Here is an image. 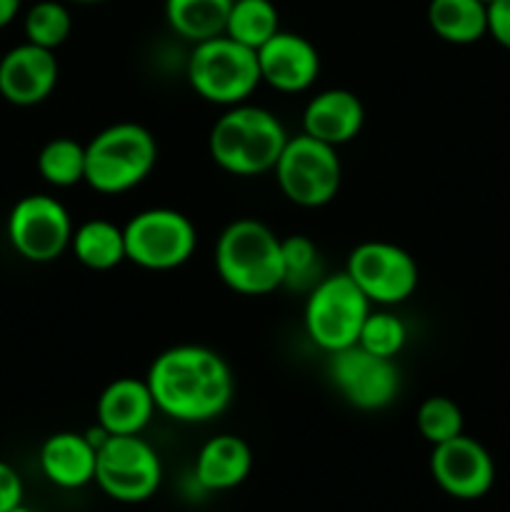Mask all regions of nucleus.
Masks as SVG:
<instances>
[{
  "instance_id": "7ed1b4c3",
  "label": "nucleus",
  "mask_w": 510,
  "mask_h": 512,
  "mask_svg": "<svg viewBox=\"0 0 510 512\" xmlns=\"http://www.w3.org/2000/svg\"><path fill=\"white\" fill-rule=\"evenodd\" d=\"M215 270L233 293L270 295L285 285L283 238L255 218L225 225L215 243Z\"/></svg>"
},
{
  "instance_id": "a211bd4d",
  "label": "nucleus",
  "mask_w": 510,
  "mask_h": 512,
  "mask_svg": "<svg viewBox=\"0 0 510 512\" xmlns=\"http://www.w3.org/2000/svg\"><path fill=\"white\" fill-rule=\"evenodd\" d=\"M40 470L45 478L63 490H80L95 483L98 450L88 443L85 433H55L40 445Z\"/></svg>"
},
{
  "instance_id": "423d86ee",
  "label": "nucleus",
  "mask_w": 510,
  "mask_h": 512,
  "mask_svg": "<svg viewBox=\"0 0 510 512\" xmlns=\"http://www.w3.org/2000/svg\"><path fill=\"white\" fill-rule=\"evenodd\" d=\"M370 310H373L370 300L345 270L325 275L310 288L305 300V333L310 343L333 355L358 343Z\"/></svg>"
},
{
  "instance_id": "ddd939ff",
  "label": "nucleus",
  "mask_w": 510,
  "mask_h": 512,
  "mask_svg": "<svg viewBox=\"0 0 510 512\" xmlns=\"http://www.w3.org/2000/svg\"><path fill=\"white\" fill-rule=\"evenodd\" d=\"M430 475L445 495L455 500H478L495 483V463L483 443L460 433L458 438L433 445Z\"/></svg>"
},
{
  "instance_id": "f8f14e48",
  "label": "nucleus",
  "mask_w": 510,
  "mask_h": 512,
  "mask_svg": "<svg viewBox=\"0 0 510 512\" xmlns=\"http://www.w3.org/2000/svg\"><path fill=\"white\" fill-rule=\"evenodd\" d=\"M328 375L340 398L365 413L388 408L400 393V370L395 358L368 353L358 343L330 355Z\"/></svg>"
},
{
  "instance_id": "5701e85b",
  "label": "nucleus",
  "mask_w": 510,
  "mask_h": 512,
  "mask_svg": "<svg viewBox=\"0 0 510 512\" xmlns=\"http://www.w3.org/2000/svg\"><path fill=\"white\" fill-rule=\"evenodd\" d=\"M280 30V15L270 0H233L225 33L235 43L258 50Z\"/></svg>"
},
{
  "instance_id": "393cba45",
  "label": "nucleus",
  "mask_w": 510,
  "mask_h": 512,
  "mask_svg": "<svg viewBox=\"0 0 510 512\" xmlns=\"http://www.w3.org/2000/svg\"><path fill=\"white\" fill-rule=\"evenodd\" d=\"M25 40L40 48L58 50L73 30V15L63 0H38L30 5L23 20Z\"/></svg>"
},
{
  "instance_id": "473e14b6",
  "label": "nucleus",
  "mask_w": 510,
  "mask_h": 512,
  "mask_svg": "<svg viewBox=\"0 0 510 512\" xmlns=\"http://www.w3.org/2000/svg\"><path fill=\"white\" fill-rule=\"evenodd\" d=\"M10 512H33V510H30V508H25V505H23V503H20V505H18V508H13V510H10Z\"/></svg>"
},
{
  "instance_id": "4be33fe9",
  "label": "nucleus",
  "mask_w": 510,
  "mask_h": 512,
  "mask_svg": "<svg viewBox=\"0 0 510 512\" xmlns=\"http://www.w3.org/2000/svg\"><path fill=\"white\" fill-rule=\"evenodd\" d=\"M233 0H165L170 30L188 43L218 38L225 33Z\"/></svg>"
},
{
  "instance_id": "a878e982",
  "label": "nucleus",
  "mask_w": 510,
  "mask_h": 512,
  "mask_svg": "<svg viewBox=\"0 0 510 512\" xmlns=\"http://www.w3.org/2000/svg\"><path fill=\"white\" fill-rule=\"evenodd\" d=\"M415 425H418V433L430 445H440L463 433V410H460L455 400L445 398V395H430V398L420 403Z\"/></svg>"
},
{
  "instance_id": "72a5a7b5",
  "label": "nucleus",
  "mask_w": 510,
  "mask_h": 512,
  "mask_svg": "<svg viewBox=\"0 0 510 512\" xmlns=\"http://www.w3.org/2000/svg\"><path fill=\"white\" fill-rule=\"evenodd\" d=\"M480 3H485V5H493L495 0H480Z\"/></svg>"
},
{
  "instance_id": "aec40b11",
  "label": "nucleus",
  "mask_w": 510,
  "mask_h": 512,
  "mask_svg": "<svg viewBox=\"0 0 510 512\" xmlns=\"http://www.w3.org/2000/svg\"><path fill=\"white\" fill-rule=\"evenodd\" d=\"M70 250H73L75 260H78L80 265H85L88 270H95V273L113 270L128 260L123 228L103 218L80 223L78 228L73 230Z\"/></svg>"
},
{
  "instance_id": "b1692460",
  "label": "nucleus",
  "mask_w": 510,
  "mask_h": 512,
  "mask_svg": "<svg viewBox=\"0 0 510 512\" xmlns=\"http://www.w3.org/2000/svg\"><path fill=\"white\" fill-rule=\"evenodd\" d=\"M38 173L53 188L85 183V145L73 138H53L40 148Z\"/></svg>"
},
{
  "instance_id": "cd10ccee",
  "label": "nucleus",
  "mask_w": 510,
  "mask_h": 512,
  "mask_svg": "<svg viewBox=\"0 0 510 512\" xmlns=\"http://www.w3.org/2000/svg\"><path fill=\"white\" fill-rule=\"evenodd\" d=\"M283 268L285 285H310L313 288L320 280L318 245L308 235H290V238H283Z\"/></svg>"
},
{
  "instance_id": "9d476101",
  "label": "nucleus",
  "mask_w": 510,
  "mask_h": 512,
  "mask_svg": "<svg viewBox=\"0 0 510 512\" xmlns=\"http://www.w3.org/2000/svg\"><path fill=\"white\" fill-rule=\"evenodd\" d=\"M345 273L363 290L370 305H398L415 293L420 280L418 263L400 245L388 240H365L348 255Z\"/></svg>"
},
{
  "instance_id": "4468645a",
  "label": "nucleus",
  "mask_w": 510,
  "mask_h": 512,
  "mask_svg": "<svg viewBox=\"0 0 510 512\" xmlns=\"http://www.w3.org/2000/svg\"><path fill=\"white\" fill-rule=\"evenodd\" d=\"M55 50L20 43L0 58V95L18 108H30L50 98L58 85Z\"/></svg>"
},
{
  "instance_id": "7c9ffc66",
  "label": "nucleus",
  "mask_w": 510,
  "mask_h": 512,
  "mask_svg": "<svg viewBox=\"0 0 510 512\" xmlns=\"http://www.w3.org/2000/svg\"><path fill=\"white\" fill-rule=\"evenodd\" d=\"M20 15V0H0V30L8 28Z\"/></svg>"
},
{
  "instance_id": "412c9836",
  "label": "nucleus",
  "mask_w": 510,
  "mask_h": 512,
  "mask_svg": "<svg viewBox=\"0 0 510 512\" xmlns=\"http://www.w3.org/2000/svg\"><path fill=\"white\" fill-rule=\"evenodd\" d=\"M428 25L445 43H478L488 35V5L480 0H430Z\"/></svg>"
},
{
  "instance_id": "c756f323",
  "label": "nucleus",
  "mask_w": 510,
  "mask_h": 512,
  "mask_svg": "<svg viewBox=\"0 0 510 512\" xmlns=\"http://www.w3.org/2000/svg\"><path fill=\"white\" fill-rule=\"evenodd\" d=\"M488 35L510 50V0H495L488 5Z\"/></svg>"
},
{
  "instance_id": "f3484780",
  "label": "nucleus",
  "mask_w": 510,
  "mask_h": 512,
  "mask_svg": "<svg viewBox=\"0 0 510 512\" xmlns=\"http://www.w3.org/2000/svg\"><path fill=\"white\" fill-rule=\"evenodd\" d=\"M155 408L153 393L148 383L138 378H118L100 393L95 405V418L100 428L110 435H140L153 415Z\"/></svg>"
},
{
  "instance_id": "2f4dec72",
  "label": "nucleus",
  "mask_w": 510,
  "mask_h": 512,
  "mask_svg": "<svg viewBox=\"0 0 510 512\" xmlns=\"http://www.w3.org/2000/svg\"><path fill=\"white\" fill-rule=\"evenodd\" d=\"M63 3H75V5H95V3H105V0H63Z\"/></svg>"
},
{
  "instance_id": "6ab92c4d",
  "label": "nucleus",
  "mask_w": 510,
  "mask_h": 512,
  "mask_svg": "<svg viewBox=\"0 0 510 512\" xmlns=\"http://www.w3.org/2000/svg\"><path fill=\"white\" fill-rule=\"evenodd\" d=\"M253 470V453L250 445L238 435H215L205 440L195 458V480L203 490L225 493L238 488Z\"/></svg>"
},
{
  "instance_id": "bb28decb",
  "label": "nucleus",
  "mask_w": 510,
  "mask_h": 512,
  "mask_svg": "<svg viewBox=\"0 0 510 512\" xmlns=\"http://www.w3.org/2000/svg\"><path fill=\"white\" fill-rule=\"evenodd\" d=\"M405 338H408V330L398 315L390 313V310H370L363 330H360L358 345L368 353L395 358L403 350Z\"/></svg>"
},
{
  "instance_id": "9b49d317",
  "label": "nucleus",
  "mask_w": 510,
  "mask_h": 512,
  "mask_svg": "<svg viewBox=\"0 0 510 512\" xmlns=\"http://www.w3.org/2000/svg\"><path fill=\"white\" fill-rule=\"evenodd\" d=\"M68 208L53 195L33 193L20 198L8 215V240L28 263H53L73 240Z\"/></svg>"
},
{
  "instance_id": "20e7f679",
  "label": "nucleus",
  "mask_w": 510,
  "mask_h": 512,
  "mask_svg": "<svg viewBox=\"0 0 510 512\" xmlns=\"http://www.w3.org/2000/svg\"><path fill=\"white\" fill-rule=\"evenodd\" d=\"M158 163V143L138 123H115L85 145V183L103 195L138 188Z\"/></svg>"
},
{
  "instance_id": "f257e3e1",
  "label": "nucleus",
  "mask_w": 510,
  "mask_h": 512,
  "mask_svg": "<svg viewBox=\"0 0 510 512\" xmlns=\"http://www.w3.org/2000/svg\"><path fill=\"white\" fill-rule=\"evenodd\" d=\"M155 408L178 423H208L233 403L235 378L225 358L205 345H173L148 370Z\"/></svg>"
},
{
  "instance_id": "2eb2a0df",
  "label": "nucleus",
  "mask_w": 510,
  "mask_h": 512,
  "mask_svg": "<svg viewBox=\"0 0 510 512\" xmlns=\"http://www.w3.org/2000/svg\"><path fill=\"white\" fill-rule=\"evenodd\" d=\"M260 80L280 93H303L318 80L320 53L308 38L278 30L265 45L255 50Z\"/></svg>"
},
{
  "instance_id": "dca6fc26",
  "label": "nucleus",
  "mask_w": 510,
  "mask_h": 512,
  "mask_svg": "<svg viewBox=\"0 0 510 512\" xmlns=\"http://www.w3.org/2000/svg\"><path fill=\"white\" fill-rule=\"evenodd\" d=\"M363 123V100L345 88H330L313 95L303 110V133L333 148L358 138Z\"/></svg>"
},
{
  "instance_id": "6e6552de",
  "label": "nucleus",
  "mask_w": 510,
  "mask_h": 512,
  "mask_svg": "<svg viewBox=\"0 0 510 512\" xmlns=\"http://www.w3.org/2000/svg\"><path fill=\"white\" fill-rule=\"evenodd\" d=\"M123 233L130 263L155 273L180 268L198 248L193 220L173 208L140 210L128 225H123Z\"/></svg>"
},
{
  "instance_id": "c85d7f7f",
  "label": "nucleus",
  "mask_w": 510,
  "mask_h": 512,
  "mask_svg": "<svg viewBox=\"0 0 510 512\" xmlns=\"http://www.w3.org/2000/svg\"><path fill=\"white\" fill-rule=\"evenodd\" d=\"M23 503V480L13 465L0 460V512H10Z\"/></svg>"
},
{
  "instance_id": "f03ea898",
  "label": "nucleus",
  "mask_w": 510,
  "mask_h": 512,
  "mask_svg": "<svg viewBox=\"0 0 510 512\" xmlns=\"http://www.w3.org/2000/svg\"><path fill=\"white\" fill-rule=\"evenodd\" d=\"M285 143L288 133L278 115L248 103L225 110L208 135L213 163L238 178L273 173Z\"/></svg>"
},
{
  "instance_id": "0eeeda50",
  "label": "nucleus",
  "mask_w": 510,
  "mask_h": 512,
  "mask_svg": "<svg viewBox=\"0 0 510 512\" xmlns=\"http://www.w3.org/2000/svg\"><path fill=\"white\" fill-rule=\"evenodd\" d=\"M278 188L298 208H323L338 195L343 180L338 148L300 133L288 138L273 168Z\"/></svg>"
},
{
  "instance_id": "1a4fd4ad",
  "label": "nucleus",
  "mask_w": 510,
  "mask_h": 512,
  "mask_svg": "<svg viewBox=\"0 0 510 512\" xmlns=\"http://www.w3.org/2000/svg\"><path fill=\"white\" fill-rule=\"evenodd\" d=\"M163 483L158 453L140 435H110L98 448L95 485L118 503H145Z\"/></svg>"
},
{
  "instance_id": "39448f33",
  "label": "nucleus",
  "mask_w": 510,
  "mask_h": 512,
  "mask_svg": "<svg viewBox=\"0 0 510 512\" xmlns=\"http://www.w3.org/2000/svg\"><path fill=\"white\" fill-rule=\"evenodd\" d=\"M188 83L203 100L223 108L248 103L260 80L255 50L235 43L228 35L193 45L188 58Z\"/></svg>"
}]
</instances>
